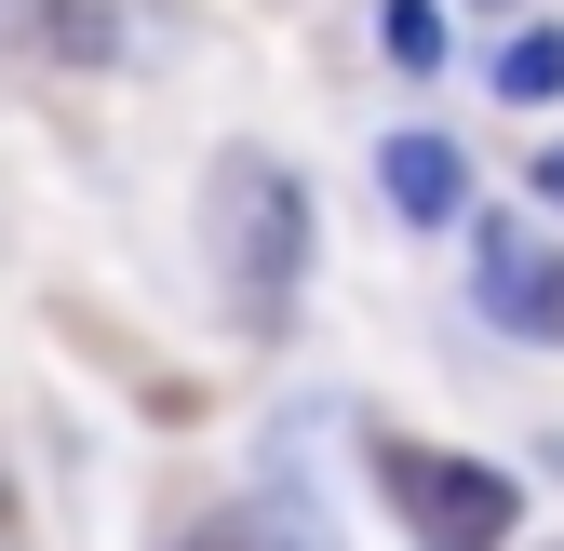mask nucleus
<instances>
[{"instance_id":"1","label":"nucleus","mask_w":564,"mask_h":551,"mask_svg":"<svg viewBox=\"0 0 564 551\" xmlns=\"http://www.w3.org/2000/svg\"><path fill=\"white\" fill-rule=\"evenodd\" d=\"M296 283H310V188L282 162H229V310L256 336H282Z\"/></svg>"},{"instance_id":"2","label":"nucleus","mask_w":564,"mask_h":551,"mask_svg":"<svg viewBox=\"0 0 564 551\" xmlns=\"http://www.w3.org/2000/svg\"><path fill=\"white\" fill-rule=\"evenodd\" d=\"M390 498H403L416 551H511V525H524L511 471H484V457H416V444H390Z\"/></svg>"},{"instance_id":"3","label":"nucleus","mask_w":564,"mask_h":551,"mask_svg":"<svg viewBox=\"0 0 564 551\" xmlns=\"http://www.w3.org/2000/svg\"><path fill=\"white\" fill-rule=\"evenodd\" d=\"M470 269H484V310L511 336H564V256H538L524 216H484L470 229Z\"/></svg>"},{"instance_id":"4","label":"nucleus","mask_w":564,"mask_h":551,"mask_svg":"<svg viewBox=\"0 0 564 551\" xmlns=\"http://www.w3.org/2000/svg\"><path fill=\"white\" fill-rule=\"evenodd\" d=\"M377 175H390V202H403L416 229L470 216V162H457V134H390V149H377Z\"/></svg>"},{"instance_id":"5","label":"nucleus","mask_w":564,"mask_h":551,"mask_svg":"<svg viewBox=\"0 0 564 551\" xmlns=\"http://www.w3.org/2000/svg\"><path fill=\"white\" fill-rule=\"evenodd\" d=\"M498 95H511V108H538V95H564V28H524V41L498 54Z\"/></svg>"},{"instance_id":"6","label":"nucleus","mask_w":564,"mask_h":551,"mask_svg":"<svg viewBox=\"0 0 564 551\" xmlns=\"http://www.w3.org/2000/svg\"><path fill=\"white\" fill-rule=\"evenodd\" d=\"M41 28H54V54H67V67H95V54H121V0H54Z\"/></svg>"},{"instance_id":"7","label":"nucleus","mask_w":564,"mask_h":551,"mask_svg":"<svg viewBox=\"0 0 564 551\" xmlns=\"http://www.w3.org/2000/svg\"><path fill=\"white\" fill-rule=\"evenodd\" d=\"M390 67H444V14H431V0H390Z\"/></svg>"},{"instance_id":"8","label":"nucleus","mask_w":564,"mask_h":551,"mask_svg":"<svg viewBox=\"0 0 564 551\" xmlns=\"http://www.w3.org/2000/svg\"><path fill=\"white\" fill-rule=\"evenodd\" d=\"M175 551H269V538H256V525H242V511H229V525H188V538H175Z\"/></svg>"},{"instance_id":"9","label":"nucleus","mask_w":564,"mask_h":551,"mask_svg":"<svg viewBox=\"0 0 564 551\" xmlns=\"http://www.w3.org/2000/svg\"><path fill=\"white\" fill-rule=\"evenodd\" d=\"M538 202H564V134H551V149H538Z\"/></svg>"}]
</instances>
